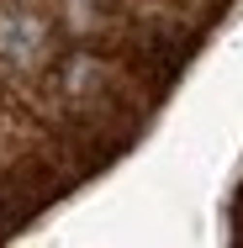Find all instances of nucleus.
<instances>
[{"mask_svg": "<svg viewBox=\"0 0 243 248\" xmlns=\"http://www.w3.org/2000/svg\"><path fill=\"white\" fill-rule=\"evenodd\" d=\"M43 43V27L32 21V16H21V11H0V58H11V63H21V58H32Z\"/></svg>", "mask_w": 243, "mask_h": 248, "instance_id": "obj_1", "label": "nucleus"}]
</instances>
